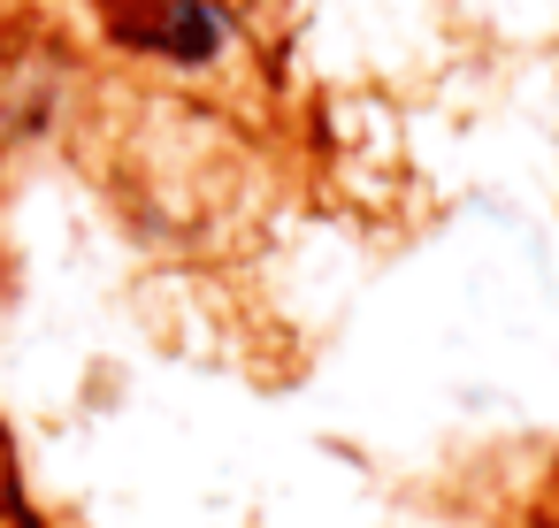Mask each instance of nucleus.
<instances>
[{
	"instance_id": "f257e3e1",
	"label": "nucleus",
	"mask_w": 559,
	"mask_h": 528,
	"mask_svg": "<svg viewBox=\"0 0 559 528\" xmlns=\"http://www.w3.org/2000/svg\"><path fill=\"white\" fill-rule=\"evenodd\" d=\"M100 32L116 55L169 77H215L246 47L238 0H100Z\"/></svg>"
}]
</instances>
